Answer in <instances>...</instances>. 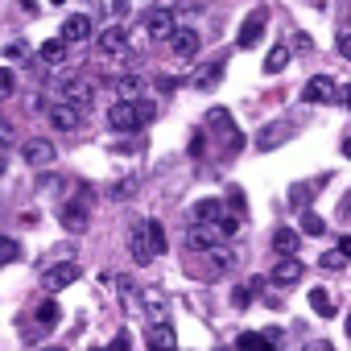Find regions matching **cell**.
Here are the masks:
<instances>
[{
	"instance_id": "6da1fadb",
	"label": "cell",
	"mask_w": 351,
	"mask_h": 351,
	"mask_svg": "<svg viewBox=\"0 0 351 351\" xmlns=\"http://www.w3.org/2000/svg\"><path fill=\"white\" fill-rule=\"evenodd\" d=\"M153 104L149 99H116L112 108H108V124L116 128V132H136V128H145L149 120H153Z\"/></svg>"
},
{
	"instance_id": "7a4b0ae2",
	"label": "cell",
	"mask_w": 351,
	"mask_h": 351,
	"mask_svg": "<svg viewBox=\"0 0 351 351\" xmlns=\"http://www.w3.org/2000/svg\"><path fill=\"white\" fill-rule=\"evenodd\" d=\"M207 128L215 132V141H223L228 153H240V149H244V132L236 128V120H232L228 108H211V112H207Z\"/></svg>"
},
{
	"instance_id": "3957f363",
	"label": "cell",
	"mask_w": 351,
	"mask_h": 351,
	"mask_svg": "<svg viewBox=\"0 0 351 351\" xmlns=\"http://www.w3.org/2000/svg\"><path fill=\"white\" fill-rule=\"evenodd\" d=\"M54 99H66V104H75L79 112H91L95 87H91L83 75H66V79H58V95H54Z\"/></svg>"
},
{
	"instance_id": "277c9868",
	"label": "cell",
	"mask_w": 351,
	"mask_h": 351,
	"mask_svg": "<svg viewBox=\"0 0 351 351\" xmlns=\"http://www.w3.org/2000/svg\"><path fill=\"white\" fill-rule=\"evenodd\" d=\"M343 99H347V91L330 75H318L302 87V104H343Z\"/></svg>"
},
{
	"instance_id": "5b68a950",
	"label": "cell",
	"mask_w": 351,
	"mask_h": 351,
	"mask_svg": "<svg viewBox=\"0 0 351 351\" xmlns=\"http://www.w3.org/2000/svg\"><path fill=\"white\" fill-rule=\"evenodd\" d=\"M46 120L54 124V132H79L83 120H87V112H79V108L66 104V99H54V104L46 108Z\"/></svg>"
},
{
	"instance_id": "8992f818",
	"label": "cell",
	"mask_w": 351,
	"mask_h": 351,
	"mask_svg": "<svg viewBox=\"0 0 351 351\" xmlns=\"http://www.w3.org/2000/svg\"><path fill=\"white\" fill-rule=\"evenodd\" d=\"M87 203H91V191L83 195V199H75V203H62V211H58V223L66 228V232H87V223H91V211H87Z\"/></svg>"
},
{
	"instance_id": "52a82bcc",
	"label": "cell",
	"mask_w": 351,
	"mask_h": 351,
	"mask_svg": "<svg viewBox=\"0 0 351 351\" xmlns=\"http://www.w3.org/2000/svg\"><path fill=\"white\" fill-rule=\"evenodd\" d=\"M265 25H269V9H252V13L244 17L240 34H236V46H240V50H252V46L265 38Z\"/></svg>"
},
{
	"instance_id": "ba28073f",
	"label": "cell",
	"mask_w": 351,
	"mask_h": 351,
	"mask_svg": "<svg viewBox=\"0 0 351 351\" xmlns=\"http://www.w3.org/2000/svg\"><path fill=\"white\" fill-rule=\"evenodd\" d=\"M54 157H58V149H54V141H46V136H34V141H25V145H21V161H25V165H34V169L50 165Z\"/></svg>"
},
{
	"instance_id": "9c48e42d",
	"label": "cell",
	"mask_w": 351,
	"mask_h": 351,
	"mask_svg": "<svg viewBox=\"0 0 351 351\" xmlns=\"http://www.w3.org/2000/svg\"><path fill=\"white\" fill-rule=\"evenodd\" d=\"M191 252H207V248H215V244H223V236H219V228L215 223H191L186 228V240H182Z\"/></svg>"
},
{
	"instance_id": "30bf717a",
	"label": "cell",
	"mask_w": 351,
	"mask_h": 351,
	"mask_svg": "<svg viewBox=\"0 0 351 351\" xmlns=\"http://www.w3.org/2000/svg\"><path fill=\"white\" fill-rule=\"evenodd\" d=\"M79 281V265L75 261H58V265H50L46 273H42V285L50 289V293H58V289H66V285H75Z\"/></svg>"
},
{
	"instance_id": "8fae6325",
	"label": "cell",
	"mask_w": 351,
	"mask_h": 351,
	"mask_svg": "<svg viewBox=\"0 0 351 351\" xmlns=\"http://www.w3.org/2000/svg\"><path fill=\"white\" fill-rule=\"evenodd\" d=\"M169 50L178 54V58H186V62H195V58H199V50H203L199 29H173V34H169Z\"/></svg>"
},
{
	"instance_id": "7c38bea8",
	"label": "cell",
	"mask_w": 351,
	"mask_h": 351,
	"mask_svg": "<svg viewBox=\"0 0 351 351\" xmlns=\"http://www.w3.org/2000/svg\"><path fill=\"white\" fill-rule=\"evenodd\" d=\"M302 273H306V269H302V261H298V256H281V261L273 265L269 281H273L277 289H293V285L302 281Z\"/></svg>"
},
{
	"instance_id": "4fadbf2b",
	"label": "cell",
	"mask_w": 351,
	"mask_h": 351,
	"mask_svg": "<svg viewBox=\"0 0 351 351\" xmlns=\"http://www.w3.org/2000/svg\"><path fill=\"white\" fill-rule=\"evenodd\" d=\"M173 29H178V25H173V13H169V9H149V17H145L149 42H169Z\"/></svg>"
},
{
	"instance_id": "5bb4252c",
	"label": "cell",
	"mask_w": 351,
	"mask_h": 351,
	"mask_svg": "<svg viewBox=\"0 0 351 351\" xmlns=\"http://www.w3.org/2000/svg\"><path fill=\"white\" fill-rule=\"evenodd\" d=\"M95 46H99V54L104 58H120L124 50H128V34H124V25L116 21V25H108L99 38H95Z\"/></svg>"
},
{
	"instance_id": "9a60e30c",
	"label": "cell",
	"mask_w": 351,
	"mask_h": 351,
	"mask_svg": "<svg viewBox=\"0 0 351 351\" xmlns=\"http://www.w3.org/2000/svg\"><path fill=\"white\" fill-rule=\"evenodd\" d=\"M145 347H149V351H178V335H173L169 322H149V330H145Z\"/></svg>"
},
{
	"instance_id": "2e32d148",
	"label": "cell",
	"mask_w": 351,
	"mask_h": 351,
	"mask_svg": "<svg viewBox=\"0 0 351 351\" xmlns=\"http://www.w3.org/2000/svg\"><path fill=\"white\" fill-rule=\"evenodd\" d=\"M91 34H95V29H91V17H87V13H71V17L62 21V34H58V38L71 46V42H87Z\"/></svg>"
},
{
	"instance_id": "e0dca14e",
	"label": "cell",
	"mask_w": 351,
	"mask_h": 351,
	"mask_svg": "<svg viewBox=\"0 0 351 351\" xmlns=\"http://www.w3.org/2000/svg\"><path fill=\"white\" fill-rule=\"evenodd\" d=\"M108 83H112L116 99H145V79H141V75H116V79H108Z\"/></svg>"
},
{
	"instance_id": "ac0fdd59",
	"label": "cell",
	"mask_w": 351,
	"mask_h": 351,
	"mask_svg": "<svg viewBox=\"0 0 351 351\" xmlns=\"http://www.w3.org/2000/svg\"><path fill=\"white\" fill-rule=\"evenodd\" d=\"M289 132H293V128H289L285 120H273V124H265V128L256 132V149H265V153H269V149H277Z\"/></svg>"
},
{
	"instance_id": "d6986e66",
	"label": "cell",
	"mask_w": 351,
	"mask_h": 351,
	"mask_svg": "<svg viewBox=\"0 0 351 351\" xmlns=\"http://www.w3.org/2000/svg\"><path fill=\"white\" fill-rule=\"evenodd\" d=\"M203 256H207V273H228V269L236 265V252L228 248V240H223V244H215V248H207Z\"/></svg>"
},
{
	"instance_id": "ffe728a7",
	"label": "cell",
	"mask_w": 351,
	"mask_h": 351,
	"mask_svg": "<svg viewBox=\"0 0 351 351\" xmlns=\"http://www.w3.org/2000/svg\"><path fill=\"white\" fill-rule=\"evenodd\" d=\"M219 215H223V203L219 199H199L191 207V223H219Z\"/></svg>"
},
{
	"instance_id": "44dd1931",
	"label": "cell",
	"mask_w": 351,
	"mask_h": 351,
	"mask_svg": "<svg viewBox=\"0 0 351 351\" xmlns=\"http://www.w3.org/2000/svg\"><path fill=\"white\" fill-rule=\"evenodd\" d=\"M128 256H132L136 265H153V252H149V244H145V223H136V228L128 232Z\"/></svg>"
},
{
	"instance_id": "7402d4cb",
	"label": "cell",
	"mask_w": 351,
	"mask_h": 351,
	"mask_svg": "<svg viewBox=\"0 0 351 351\" xmlns=\"http://www.w3.org/2000/svg\"><path fill=\"white\" fill-rule=\"evenodd\" d=\"M34 322H38L42 330H50V326H58V322H62V306H58L54 298H46V302H38V306H34Z\"/></svg>"
},
{
	"instance_id": "603a6c76",
	"label": "cell",
	"mask_w": 351,
	"mask_h": 351,
	"mask_svg": "<svg viewBox=\"0 0 351 351\" xmlns=\"http://www.w3.org/2000/svg\"><path fill=\"white\" fill-rule=\"evenodd\" d=\"M215 83H223V62H219V58H215V62H203L199 75H195V87H199V91H211Z\"/></svg>"
},
{
	"instance_id": "cb8c5ba5",
	"label": "cell",
	"mask_w": 351,
	"mask_h": 351,
	"mask_svg": "<svg viewBox=\"0 0 351 351\" xmlns=\"http://www.w3.org/2000/svg\"><path fill=\"white\" fill-rule=\"evenodd\" d=\"M232 351H277L269 339H265V330H244L240 339H236V347Z\"/></svg>"
},
{
	"instance_id": "d4e9b609",
	"label": "cell",
	"mask_w": 351,
	"mask_h": 351,
	"mask_svg": "<svg viewBox=\"0 0 351 351\" xmlns=\"http://www.w3.org/2000/svg\"><path fill=\"white\" fill-rule=\"evenodd\" d=\"M289 58H293V54H289V46H285V42H281V46H273V50L265 54V75L285 71V66H289Z\"/></svg>"
},
{
	"instance_id": "484cf974",
	"label": "cell",
	"mask_w": 351,
	"mask_h": 351,
	"mask_svg": "<svg viewBox=\"0 0 351 351\" xmlns=\"http://www.w3.org/2000/svg\"><path fill=\"white\" fill-rule=\"evenodd\" d=\"M145 244H149V252H153V256H161V252H165V228H161L157 219H145Z\"/></svg>"
},
{
	"instance_id": "4316f807",
	"label": "cell",
	"mask_w": 351,
	"mask_h": 351,
	"mask_svg": "<svg viewBox=\"0 0 351 351\" xmlns=\"http://www.w3.org/2000/svg\"><path fill=\"white\" fill-rule=\"evenodd\" d=\"M273 248H277L281 256H293V252H298V232H293V228H277V232H273Z\"/></svg>"
},
{
	"instance_id": "83f0119b",
	"label": "cell",
	"mask_w": 351,
	"mask_h": 351,
	"mask_svg": "<svg viewBox=\"0 0 351 351\" xmlns=\"http://www.w3.org/2000/svg\"><path fill=\"white\" fill-rule=\"evenodd\" d=\"M38 58H42V62H50V66H54V62H62V58H66V42H62V38H50V42H42Z\"/></svg>"
},
{
	"instance_id": "f1b7e54d",
	"label": "cell",
	"mask_w": 351,
	"mask_h": 351,
	"mask_svg": "<svg viewBox=\"0 0 351 351\" xmlns=\"http://www.w3.org/2000/svg\"><path fill=\"white\" fill-rule=\"evenodd\" d=\"M322 232H326V219L314 215V211H302V219H298V236H322Z\"/></svg>"
},
{
	"instance_id": "f546056e",
	"label": "cell",
	"mask_w": 351,
	"mask_h": 351,
	"mask_svg": "<svg viewBox=\"0 0 351 351\" xmlns=\"http://www.w3.org/2000/svg\"><path fill=\"white\" fill-rule=\"evenodd\" d=\"M136 191H141V182H136V178H120V182H112V186H108V195H112L116 203H120V199H132Z\"/></svg>"
},
{
	"instance_id": "4dcf8cb0",
	"label": "cell",
	"mask_w": 351,
	"mask_h": 351,
	"mask_svg": "<svg viewBox=\"0 0 351 351\" xmlns=\"http://www.w3.org/2000/svg\"><path fill=\"white\" fill-rule=\"evenodd\" d=\"M310 306H314L322 318H330V314H335V298H330L326 289H310Z\"/></svg>"
},
{
	"instance_id": "1f68e13d",
	"label": "cell",
	"mask_w": 351,
	"mask_h": 351,
	"mask_svg": "<svg viewBox=\"0 0 351 351\" xmlns=\"http://www.w3.org/2000/svg\"><path fill=\"white\" fill-rule=\"evenodd\" d=\"M13 95H17V75L9 66H0V104H9Z\"/></svg>"
},
{
	"instance_id": "d6a6232c",
	"label": "cell",
	"mask_w": 351,
	"mask_h": 351,
	"mask_svg": "<svg viewBox=\"0 0 351 351\" xmlns=\"http://www.w3.org/2000/svg\"><path fill=\"white\" fill-rule=\"evenodd\" d=\"M21 256V244L13 240V236H0V269H5V265H13Z\"/></svg>"
},
{
	"instance_id": "836d02e7",
	"label": "cell",
	"mask_w": 351,
	"mask_h": 351,
	"mask_svg": "<svg viewBox=\"0 0 351 351\" xmlns=\"http://www.w3.org/2000/svg\"><path fill=\"white\" fill-rule=\"evenodd\" d=\"M314 191H318V186H293V191H289V203H293L298 211H310V195H314Z\"/></svg>"
},
{
	"instance_id": "e575fe53",
	"label": "cell",
	"mask_w": 351,
	"mask_h": 351,
	"mask_svg": "<svg viewBox=\"0 0 351 351\" xmlns=\"http://www.w3.org/2000/svg\"><path fill=\"white\" fill-rule=\"evenodd\" d=\"M120 298H124V306H128V314H141V298H136V289H132L128 281H120Z\"/></svg>"
},
{
	"instance_id": "d590c367",
	"label": "cell",
	"mask_w": 351,
	"mask_h": 351,
	"mask_svg": "<svg viewBox=\"0 0 351 351\" xmlns=\"http://www.w3.org/2000/svg\"><path fill=\"white\" fill-rule=\"evenodd\" d=\"M347 261H351V256H343V252L335 248V252H322V261H318V265H322V269H343Z\"/></svg>"
},
{
	"instance_id": "8d00e7d4",
	"label": "cell",
	"mask_w": 351,
	"mask_h": 351,
	"mask_svg": "<svg viewBox=\"0 0 351 351\" xmlns=\"http://www.w3.org/2000/svg\"><path fill=\"white\" fill-rule=\"evenodd\" d=\"M252 298H256V293H252L248 285H240V289H232V306H236V310H244V306H248Z\"/></svg>"
},
{
	"instance_id": "74e56055",
	"label": "cell",
	"mask_w": 351,
	"mask_h": 351,
	"mask_svg": "<svg viewBox=\"0 0 351 351\" xmlns=\"http://www.w3.org/2000/svg\"><path fill=\"white\" fill-rule=\"evenodd\" d=\"M0 145H17V128H13L5 116H0Z\"/></svg>"
},
{
	"instance_id": "f35d334b",
	"label": "cell",
	"mask_w": 351,
	"mask_h": 351,
	"mask_svg": "<svg viewBox=\"0 0 351 351\" xmlns=\"http://www.w3.org/2000/svg\"><path fill=\"white\" fill-rule=\"evenodd\" d=\"M289 54H310V34H293V46Z\"/></svg>"
},
{
	"instance_id": "ab89813d",
	"label": "cell",
	"mask_w": 351,
	"mask_h": 351,
	"mask_svg": "<svg viewBox=\"0 0 351 351\" xmlns=\"http://www.w3.org/2000/svg\"><path fill=\"white\" fill-rule=\"evenodd\" d=\"M29 54V42H9L5 46V58H25Z\"/></svg>"
},
{
	"instance_id": "60d3db41",
	"label": "cell",
	"mask_w": 351,
	"mask_h": 351,
	"mask_svg": "<svg viewBox=\"0 0 351 351\" xmlns=\"http://www.w3.org/2000/svg\"><path fill=\"white\" fill-rule=\"evenodd\" d=\"M335 42H339V54L347 58V54H351V34H347V29H339V38H335Z\"/></svg>"
},
{
	"instance_id": "b9f144b4",
	"label": "cell",
	"mask_w": 351,
	"mask_h": 351,
	"mask_svg": "<svg viewBox=\"0 0 351 351\" xmlns=\"http://www.w3.org/2000/svg\"><path fill=\"white\" fill-rule=\"evenodd\" d=\"M203 145H207V136H203V128H199V132L191 136V153H195V157H203Z\"/></svg>"
},
{
	"instance_id": "7bdbcfd3",
	"label": "cell",
	"mask_w": 351,
	"mask_h": 351,
	"mask_svg": "<svg viewBox=\"0 0 351 351\" xmlns=\"http://www.w3.org/2000/svg\"><path fill=\"white\" fill-rule=\"evenodd\" d=\"M112 13H116V21H124L128 17V0H112Z\"/></svg>"
},
{
	"instance_id": "ee69618b",
	"label": "cell",
	"mask_w": 351,
	"mask_h": 351,
	"mask_svg": "<svg viewBox=\"0 0 351 351\" xmlns=\"http://www.w3.org/2000/svg\"><path fill=\"white\" fill-rule=\"evenodd\" d=\"M108 351H128V335H124V330H120V335H116V339H112V347H108Z\"/></svg>"
},
{
	"instance_id": "f6af8a7d",
	"label": "cell",
	"mask_w": 351,
	"mask_h": 351,
	"mask_svg": "<svg viewBox=\"0 0 351 351\" xmlns=\"http://www.w3.org/2000/svg\"><path fill=\"white\" fill-rule=\"evenodd\" d=\"M17 5H21V9H38V0H17Z\"/></svg>"
},
{
	"instance_id": "bcb514c9",
	"label": "cell",
	"mask_w": 351,
	"mask_h": 351,
	"mask_svg": "<svg viewBox=\"0 0 351 351\" xmlns=\"http://www.w3.org/2000/svg\"><path fill=\"white\" fill-rule=\"evenodd\" d=\"M50 5H66V0H50Z\"/></svg>"
},
{
	"instance_id": "7dc6e473",
	"label": "cell",
	"mask_w": 351,
	"mask_h": 351,
	"mask_svg": "<svg viewBox=\"0 0 351 351\" xmlns=\"http://www.w3.org/2000/svg\"><path fill=\"white\" fill-rule=\"evenodd\" d=\"M0 173H5V157H0Z\"/></svg>"
},
{
	"instance_id": "c3c4849f",
	"label": "cell",
	"mask_w": 351,
	"mask_h": 351,
	"mask_svg": "<svg viewBox=\"0 0 351 351\" xmlns=\"http://www.w3.org/2000/svg\"><path fill=\"white\" fill-rule=\"evenodd\" d=\"M46 351H62V347H46Z\"/></svg>"
},
{
	"instance_id": "681fc988",
	"label": "cell",
	"mask_w": 351,
	"mask_h": 351,
	"mask_svg": "<svg viewBox=\"0 0 351 351\" xmlns=\"http://www.w3.org/2000/svg\"><path fill=\"white\" fill-rule=\"evenodd\" d=\"M219 351H232V347H219Z\"/></svg>"
},
{
	"instance_id": "f907efd6",
	"label": "cell",
	"mask_w": 351,
	"mask_h": 351,
	"mask_svg": "<svg viewBox=\"0 0 351 351\" xmlns=\"http://www.w3.org/2000/svg\"><path fill=\"white\" fill-rule=\"evenodd\" d=\"M314 5H322V0H314Z\"/></svg>"
},
{
	"instance_id": "816d5d0a",
	"label": "cell",
	"mask_w": 351,
	"mask_h": 351,
	"mask_svg": "<svg viewBox=\"0 0 351 351\" xmlns=\"http://www.w3.org/2000/svg\"><path fill=\"white\" fill-rule=\"evenodd\" d=\"M91 351H99V347H91Z\"/></svg>"
}]
</instances>
